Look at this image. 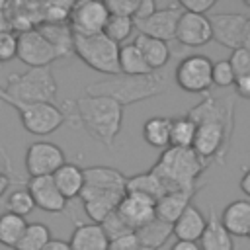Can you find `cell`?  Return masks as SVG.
I'll return each mask as SVG.
<instances>
[{"label":"cell","instance_id":"1","mask_svg":"<svg viewBox=\"0 0 250 250\" xmlns=\"http://www.w3.org/2000/svg\"><path fill=\"white\" fill-rule=\"evenodd\" d=\"M232 109H234L232 100L205 94V98L186 113L197 125L191 148L205 164L219 160L227 154L229 141L232 135V123H234Z\"/></svg>","mask_w":250,"mask_h":250},{"label":"cell","instance_id":"2","mask_svg":"<svg viewBox=\"0 0 250 250\" xmlns=\"http://www.w3.org/2000/svg\"><path fill=\"white\" fill-rule=\"evenodd\" d=\"M127 193V176L111 166L84 168V188L80 201L90 223H102L111 215Z\"/></svg>","mask_w":250,"mask_h":250},{"label":"cell","instance_id":"3","mask_svg":"<svg viewBox=\"0 0 250 250\" xmlns=\"http://www.w3.org/2000/svg\"><path fill=\"white\" fill-rule=\"evenodd\" d=\"M72 104V113L78 119L80 127L98 143L111 148L121 133L123 125V107L104 96H82Z\"/></svg>","mask_w":250,"mask_h":250},{"label":"cell","instance_id":"4","mask_svg":"<svg viewBox=\"0 0 250 250\" xmlns=\"http://www.w3.org/2000/svg\"><path fill=\"white\" fill-rule=\"evenodd\" d=\"M168 90V74L166 70H152L148 74L141 76H125V74H115L107 76L100 82L88 84L86 86V96H104L115 100L121 107L160 96Z\"/></svg>","mask_w":250,"mask_h":250},{"label":"cell","instance_id":"5","mask_svg":"<svg viewBox=\"0 0 250 250\" xmlns=\"http://www.w3.org/2000/svg\"><path fill=\"white\" fill-rule=\"evenodd\" d=\"M207 164L193 152V148L168 146L152 164V172L164 184L166 193L176 189H199V176Z\"/></svg>","mask_w":250,"mask_h":250},{"label":"cell","instance_id":"6","mask_svg":"<svg viewBox=\"0 0 250 250\" xmlns=\"http://www.w3.org/2000/svg\"><path fill=\"white\" fill-rule=\"evenodd\" d=\"M57 80L51 66L27 68L18 74H10L6 84L0 86V100L6 104H55L57 100Z\"/></svg>","mask_w":250,"mask_h":250},{"label":"cell","instance_id":"7","mask_svg":"<svg viewBox=\"0 0 250 250\" xmlns=\"http://www.w3.org/2000/svg\"><path fill=\"white\" fill-rule=\"evenodd\" d=\"M119 47L104 33L92 37L74 35V55L92 70L107 76L119 74Z\"/></svg>","mask_w":250,"mask_h":250},{"label":"cell","instance_id":"8","mask_svg":"<svg viewBox=\"0 0 250 250\" xmlns=\"http://www.w3.org/2000/svg\"><path fill=\"white\" fill-rule=\"evenodd\" d=\"M14 109H18L21 125L27 133L37 135V137H45L55 133L66 119L64 111L55 105V104H47V102H39V104H10Z\"/></svg>","mask_w":250,"mask_h":250},{"label":"cell","instance_id":"9","mask_svg":"<svg viewBox=\"0 0 250 250\" xmlns=\"http://www.w3.org/2000/svg\"><path fill=\"white\" fill-rule=\"evenodd\" d=\"M213 61L205 55H188L184 57L174 70V82L189 94H207L213 86Z\"/></svg>","mask_w":250,"mask_h":250},{"label":"cell","instance_id":"10","mask_svg":"<svg viewBox=\"0 0 250 250\" xmlns=\"http://www.w3.org/2000/svg\"><path fill=\"white\" fill-rule=\"evenodd\" d=\"M107 20H109V10L105 2L84 0V2H72L66 23L74 35L92 37L104 33Z\"/></svg>","mask_w":250,"mask_h":250},{"label":"cell","instance_id":"11","mask_svg":"<svg viewBox=\"0 0 250 250\" xmlns=\"http://www.w3.org/2000/svg\"><path fill=\"white\" fill-rule=\"evenodd\" d=\"M18 59L29 68H43L51 66L59 57L47 37L37 27H29L18 33Z\"/></svg>","mask_w":250,"mask_h":250},{"label":"cell","instance_id":"12","mask_svg":"<svg viewBox=\"0 0 250 250\" xmlns=\"http://www.w3.org/2000/svg\"><path fill=\"white\" fill-rule=\"evenodd\" d=\"M62 164H66L64 150L51 141L31 143L25 150V172L29 178L53 176Z\"/></svg>","mask_w":250,"mask_h":250},{"label":"cell","instance_id":"13","mask_svg":"<svg viewBox=\"0 0 250 250\" xmlns=\"http://www.w3.org/2000/svg\"><path fill=\"white\" fill-rule=\"evenodd\" d=\"M182 16V8L176 4H168L166 8H156V12L152 16H148L146 20L135 21V29H139V33L160 39V41H170L176 37V27H178V20Z\"/></svg>","mask_w":250,"mask_h":250},{"label":"cell","instance_id":"14","mask_svg":"<svg viewBox=\"0 0 250 250\" xmlns=\"http://www.w3.org/2000/svg\"><path fill=\"white\" fill-rule=\"evenodd\" d=\"M115 211L125 221V225L135 232L141 227L148 225L152 219H156V201L150 199L148 195L127 191Z\"/></svg>","mask_w":250,"mask_h":250},{"label":"cell","instance_id":"15","mask_svg":"<svg viewBox=\"0 0 250 250\" xmlns=\"http://www.w3.org/2000/svg\"><path fill=\"white\" fill-rule=\"evenodd\" d=\"M209 23H211V33L213 39L234 51L238 47H242V31H244V23H246V16L236 14V12H219V14H211L207 16Z\"/></svg>","mask_w":250,"mask_h":250},{"label":"cell","instance_id":"16","mask_svg":"<svg viewBox=\"0 0 250 250\" xmlns=\"http://www.w3.org/2000/svg\"><path fill=\"white\" fill-rule=\"evenodd\" d=\"M174 39L184 47H203V45H207L213 39L209 18L189 14V12H182V16L178 20Z\"/></svg>","mask_w":250,"mask_h":250},{"label":"cell","instance_id":"17","mask_svg":"<svg viewBox=\"0 0 250 250\" xmlns=\"http://www.w3.org/2000/svg\"><path fill=\"white\" fill-rule=\"evenodd\" d=\"M27 191L33 197V203L37 209L45 213H62L66 209V199L62 193L57 189L53 176H39V178H29L27 182Z\"/></svg>","mask_w":250,"mask_h":250},{"label":"cell","instance_id":"18","mask_svg":"<svg viewBox=\"0 0 250 250\" xmlns=\"http://www.w3.org/2000/svg\"><path fill=\"white\" fill-rule=\"evenodd\" d=\"M195 193L197 189H176V191L164 193L156 201V219L174 225L180 219V215L191 205V199Z\"/></svg>","mask_w":250,"mask_h":250},{"label":"cell","instance_id":"19","mask_svg":"<svg viewBox=\"0 0 250 250\" xmlns=\"http://www.w3.org/2000/svg\"><path fill=\"white\" fill-rule=\"evenodd\" d=\"M223 227L230 236H248L250 230V201L234 199L219 215Z\"/></svg>","mask_w":250,"mask_h":250},{"label":"cell","instance_id":"20","mask_svg":"<svg viewBox=\"0 0 250 250\" xmlns=\"http://www.w3.org/2000/svg\"><path fill=\"white\" fill-rule=\"evenodd\" d=\"M72 250H107L109 238L98 223H78L68 240Z\"/></svg>","mask_w":250,"mask_h":250},{"label":"cell","instance_id":"21","mask_svg":"<svg viewBox=\"0 0 250 250\" xmlns=\"http://www.w3.org/2000/svg\"><path fill=\"white\" fill-rule=\"evenodd\" d=\"M205 225H207V217L191 203L182 215L180 219L172 225V232L178 240H184V242H199L203 230H205Z\"/></svg>","mask_w":250,"mask_h":250},{"label":"cell","instance_id":"22","mask_svg":"<svg viewBox=\"0 0 250 250\" xmlns=\"http://www.w3.org/2000/svg\"><path fill=\"white\" fill-rule=\"evenodd\" d=\"M133 45L141 51L143 59L152 70H162L172 57V49L166 41H160V39H154L143 33H137V37L133 39Z\"/></svg>","mask_w":250,"mask_h":250},{"label":"cell","instance_id":"23","mask_svg":"<svg viewBox=\"0 0 250 250\" xmlns=\"http://www.w3.org/2000/svg\"><path fill=\"white\" fill-rule=\"evenodd\" d=\"M37 29L53 45L59 59H64L74 53V33L70 31L66 21H41Z\"/></svg>","mask_w":250,"mask_h":250},{"label":"cell","instance_id":"24","mask_svg":"<svg viewBox=\"0 0 250 250\" xmlns=\"http://www.w3.org/2000/svg\"><path fill=\"white\" fill-rule=\"evenodd\" d=\"M197 244H199L201 250H234L232 236L223 227V223H221V219H219L215 209H211V215L207 217L205 230H203V234H201Z\"/></svg>","mask_w":250,"mask_h":250},{"label":"cell","instance_id":"25","mask_svg":"<svg viewBox=\"0 0 250 250\" xmlns=\"http://www.w3.org/2000/svg\"><path fill=\"white\" fill-rule=\"evenodd\" d=\"M53 182L66 201L80 197V191L84 188V168L66 162L53 174Z\"/></svg>","mask_w":250,"mask_h":250},{"label":"cell","instance_id":"26","mask_svg":"<svg viewBox=\"0 0 250 250\" xmlns=\"http://www.w3.org/2000/svg\"><path fill=\"white\" fill-rule=\"evenodd\" d=\"M170 123L172 117H148L143 123V139L152 148H168L170 146Z\"/></svg>","mask_w":250,"mask_h":250},{"label":"cell","instance_id":"27","mask_svg":"<svg viewBox=\"0 0 250 250\" xmlns=\"http://www.w3.org/2000/svg\"><path fill=\"white\" fill-rule=\"evenodd\" d=\"M135 234H137L141 246H146L150 250H158L168 242V238L174 232H172V225L170 223H164L160 219H152L148 225H145L139 230H135Z\"/></svg>","mask_w":250,"mask_h":250},{"label":"cell","instance_id":"28","mask_svg":"<svg viewBox=\"0 0 250 250\" xmlns=\"http://www.w3.org/2000/svg\"><path fill=\"white\" fill-rule=\"evenodd\" d=\"M127 191H137V193L148 195L150 199L158 201L166 193V188L152 170H146V172L127 176Z\"/></svg>","mask_w":250,"mask_h":250},{"label":"cell","instance_id":"29","mask_svg":"<svg viewBox=\"0 0 250 250\" xmlns=\"http://www.w3.org/2000/svg\"><path fill=\"white\" fill-rule=\"evenodd\" d=\"M148 72H152V68L146 64L141 51L133 43H125L119 47V74L141 76V74H148Z\"/></svg>","mask_w":250,"mask_h":250},{"label":"cell","instance_id":"30","mask_svg":"<svg viewBox=\"0 0 250 250\" xmlns=\"http://www.w3.org/2000/svg\"><path fill=\"white\" fill-rule=\"evenodd\" d=\"M195 131H197V125H195V121L191 117H188V115L172 117V123H170V146L191 148L193 139H195Z\"/></svg>","mask_w":250,"mask_h":250},{"label":"cell","instance_id":"31","mask_svg":"<svg viewBox=\"0 0 250 250\" xmlns=\"http://www.w3.org/2000/svg\"><path fill=\"white\" fill-rule=\"evenodd\" d=\"M25 227H27V221L23 217L4 211L0 215V244L8 248H16Z\"/></svg>","mask_w":250,"mask_h":250},{"label":"cell","instance_id":"32","mask_svg":"<svg viewBox=\"0 0 250 250\" xmlns=\"http://www.w3.org/2000/svg\"><path fill=\"white\" fill-rule=\"evenodd\" d=\"M51 229L45 223H27L14 250H43L51 240Z\"/></svg>","mask_w":250,"mask_h":250},{"label":"cell","instance_id":"33","mask_svg":"<svg viewBox=\"0 0 250 250\" xmlns=\"http://www.w3.org/2000/svg\"><path fill=\"white\" fill-rule=\"evenodd\" d=\"M135 31V21L133 18H125V16H109L104 35L109 37L113 43L121 45L123 41H127Z\"/></svg>","mask_w":250,"mask_h":250},{"label":"cell","instance_id":"34","mask_svg":"<svg viewBox=\"0 0 250 250\" xmlns=\"http://www.w3.org/2000/svg\"><path fill=\"white\" fill-rule=\"evenodd\" d=\"M6 207H8V213H14L25 219L35 209V203H33L31 193L25 188V189H14L6 199Z\"/></svg>","mask_w":250,"mask_h":250},{"label":"cell","instance_id":"35","mask_svg":"<svg viewBox=\"0 0 250 250\" xmlns=\"http://www.w3.org/2000/svg\"><path fill=\"white\" fill-rule=\"evenodd\" d=\"M211 78H213V86H217V88H230V86H234L236 74H234L229 59H223V61H215L213 62Z\"/></svg>","mask_w":250,"mask_h":250},{"label":"cell","instance_id":"36","mask_svg":"<svg viewBox=\"0 0 250 250\" xmlns=\"http://www.w3.org/2000/svg\"><path fill=\"white\" fill-rule=\"evenodd\" d=\"M100 225H102V229H104L105 236L109 238V242H111V240H117V238H121V236L133 234V230L125 225V221L119 217V213H117V211H113L111 215H107Z\"/></svg>","mask_w":250,"mask_h":250},{"label":"cell","instance_id":"37","mask_svg":"<svg viewBox=\"0 0 250 250\" xmlns=\"http://www.w3.org/2000/svg\"><path fill=\"white\" fill-rule=\"evenodd\" d=\"M229 62L236 74V78L240 76H250V51L244 49V47H238L230 53L229 57Z\"/></svg>","mask_w":250,"mask_h":250},{"label":"cell","instance_id":"38","mask_svg":"<svg viewBox=\"0 0 250 250\" xmlns=\"http://www.w3.org/2000/svg\"><path fill=\"white\" fill-rule=\"evenodd\" d=\"M18 57V35L12 31H0V62H8Z\"/></svg>","mask_w":250,"mask_h":250},{"label":"cell","instance_id":"39","mask_svg":"<svg viewBox=\"0 0 250 250\" xmlns=\"http://www.w3.org/2000/svg\"><path fill=\"white\" fill-rule=\"evenodd\" d=\"M141 0H107L105 6L109 10V16H125L133 18Z\"/></svg>","mask_w":250,"mask_h":250},{"label":"cell","instance_id":"40","mask_svg":"<svg viewBox=\"0 0 250 250\" xmlns=\"http://www.w3.org/2000/svg\"><path fill=\"white\" fill-rule=\"evenodd\" d=\"M178 6L182 8V12H189V14H197V16H207V12L215 6V0H180Z\"/></svg>","mask_w":250,"mask_h":250},{"label":"cell","instance_id":"41","mask_svg":"<svg viewBox=\"0 0 250 250\" xmlns=\"http://www.w3.org/2000/svg\"><path fill=\"white\" fill-rule=\"evenodd\" d=\"M156 2L154 0H141L139 2V8H137V12H135V16H133V21H141V20H146L148 16H152L154 12H156Z\"/></svg>","mask_w":250,"mask_h":250},{"label":"cell","instance_id":"42","mask_svg":"<svg viewBox=\"0 0 250 250\" xmlns=\"http://www.w3.org/2000/svg\"><path fill=\"white\" fill-rule=\"evenodd\" d=\"M234 92L236 96L244 98V100H250V76H240L234 80Z\"/></svg>","mask_w":250,"mask_h":250},{"label":"cell","instance_id":"43","mask_svg":"<svg viewBox=\"0 0 250 250\" xmlns=\"http://www.w3.org/2000/svg\"><path fill=\"white\" fill-rule=\"evenodd\" d=\"M43 250H72L70 244L66 240H61V238H51L49 244L43 248Z\"/></svg>","mask_w":250,"mask_h":250},{"label":"cell","instance_id":"44","mask_svg":"<svg viewBox=\"0 0 250 250\" xmlns=\"http://www.w3.org/2000/svg\"><path fill=\"white\" fill-rule=\"evenodd\" d=\"M170 250H201L197 242H184V240H176L172 244Z\"/></svg>","mask_w":250,"mask_h":250},{"label":"cell","instance_id":"45","mask_svg":"<svg viewBox=\"0 0 250 250\" xmlns=\"http://www.w3.org/2000/svg\"><path fill=\"white\" fill-rule=\"evenodd\" d=\"M240 189L246 197H250V168H246L242 178H240Z\"/></svg>","mask_w":250,"mask_h":250},{"label":"cell","instance_id":"46","mask_svg":"<svg viewBox=\"0 0 250 250\" xmlns=\"http://www.w3.org/2000/svg\"><path fill=\"white\" fill-rule=\"evenodd\" d=\"M10 184H12V178H10V176H8V174H6V172L0 168V197H2V195L8 191Z\"/></svg>","mask_w":250,"mask_h":250},{"label":"cell","instance_id":"47","mask_svg":"<svg viewBox=\"0 0 250 250\" xmlns=\"http://www.w3.org/2000/svg\"><path fill=\"white\" fill-rule=\"evenodd\" d=\"M242 47L250 51V18H246L244 31H242Z\"/></svg>","mask_w":250,"mask_h":250},{"label":"cell","instance_id":"48","mask_svg":"<svg viewBox=\"0 0 250 250\" xmlns=\"http://www.w3.org/2000/svg\"><path fill=\"white\" fill-rule=\"evenodd\" d=\"M133 250H150V248H146V246H141V244H139V246H137V248H133Z\"/></svg>","mask_w":250,"mask_h":250},{"label":"cell","instance_id":"49","mask_svg":"<svg viewBox=\"0 0 250 250\" xmlns=\"http://www.w3.org/2000/svg\"><path fill=\"white\" fill-rule=\"evenodd\" d=\"M244 6H248V8H250V0H244Z\"/></svg>","mask_w":250,"mask_h":250},{"label":"cell","instance_id":"50","mask_svg":"<svg viewBox=\"0 0 250 250\" xmlns=\"http://www.w3.org/2000/svg\"><path fill=\"white\" fill-rule=\"evenodd\" d=\"M248 238H250V230H248Z\"/></svg>","mask_w":250,"mask_h":250}]
</instances>
